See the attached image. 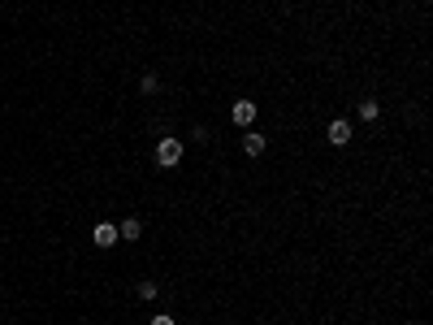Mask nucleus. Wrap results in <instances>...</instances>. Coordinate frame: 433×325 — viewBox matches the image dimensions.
<instances>
[{
  "label": "nucleus",
  "mask_w": 433,
  "mask_h": 325,
  "mask_svg": "<svg viewBox=\"0 0 433 325\" xmlns=\"http://www.w3.org/2000/svg\"><path fill=\"white\" fill-rule=\"evenodd\" d=\"M355 117L373 126V121L381 117V100H377V95H360V100H355Z\"/></svg>",
  "instance_id": "nucleus-6"
},
{
  "label": "nucleus",
  "mask_w": 433,
  "mask_h": 325,
  "mask_svg": "<svg viewBox=\"0 0 433 325\" xmlns=\"http://www.w3.org/2000/svg\"><path fill=\"white\" fill-rule=\"evenodd\" d=\"M147 325H178L169 312H156V317H147Z\"/></svg>",
  "instance_id": "nucleus-10"
},
{
  "label": "nucleus",
  "mask_w": 433,
  "mask_h": 325,
  "mask_svg": "<svg viewBox=\"0 0 433 325\" xmlns=\"http://www.w3.org/2000/svg\"><path fill=\"white\" fill-rule=\"evenodd\" d=\"M135 299H139V304H156V299H161V282L156 278H139L135 282Z\"/></svg>",
  "instance_id": "nucleus-7"
},
{
  "label": "nucleus",
  "mask_w": 433,
  "mask_h": 325,
  "mask_svg": "<svg viewBox=\"0 0 433 325\" xmlns=\"http://www.w3.org/2000/svg\"><path fill=\"white\" fill-rule=\"evenodd\" d=\"M91 243L100 247V252H109V247L117 243V226H113V221H95V230H91Z\"/></svg>",
  "instance_id": "nucleus-5"
},
{
  "label": "nucleus",
  "mask_w": 433,
  "mask_h": 325,
  "mask_svg": "<svg viewBox=\"0 0 433 325\" xmlns=\"http://www.w3.org/2000/svg\"><path fill=\"white\" fill-rule=\"evenodd\" d=\"M230 121L239 131H251L260 121V100H251V95H239V100H230Z\"/></svg>",
  "instance_id": "nucleus-1"
},
{
  "label": "nucleus",
  "mask_w": 433,
  "mask_h": 325,
  "mask_svg": "<svg viewBox=\"0 0 433 325\" xmlns=\"http://www.w3.org/2000/svg\"><path fill=\"white\" fill-rule=\"evenodd\" d=\"M182 157H187V147H182V139H178V135H161V139H156V165H161V169H178V165H182Z\"/></svg>",
  "instance_id": "nucleus-3"
},
{
  "label": "nucleus",
  "mask_w": 433,
  "mask_h": 325,
  "mask_svg": "<svg viewBox=\"0 0 433 325\" xmlns=\"http://www.w3.org/2000/svg\"><path fill=\"white\" fill-rule=\"evenodd\" d=\"M239 152H243L247 161H260V157L269 152V135H265V131H256V126H251V131H243V139H239Z\"/></svg>",
  "instance_id": "nucleus-4"
},
{
  "label": "nucleus",
  "mask_w": 433,
  "mask_h": 325,
  "mask_svg": "<svg viewBox=\"0 0 433 325\" xmlns=\"http://www.w3.org/2000/svg\"><path fill=\"white\" fill-rule=\"evenodd\" d=\"M139 91H143V95H156V91H161V74H143V79H139Z\"/></svg>",
  "instance_id": "nucleus-9"
},
{
  "label": "nucleus",
  "mask_w": 433,
  "mask_h": 325,
  "mask_svg": "<svg viewBox=\"0 0 433 325\" xmlns=\"http://www.w3.org/2000/svg\"><path fill=\"white\" fill-rule=\"evenodd\" d=\"M117 239H126V243H139V239H143V221L126 213V217H121V226H117Z\"/></svg>",
  "instance_id": "nucleus-8"
},
{
  "label": "nucleus",
  "mask_w": 433,
  "mask_h": 325,
  "mask_svg": "<svg viewBox=\"0 0 433 325\" xmlns=\"http://www.w3.org/2000/svg\"><path fill=\"white\" fill-rule=\"evenodd\" d=\"M351 139H355V121L351 117H329L325 121V147H351Z\"/></svg>",
  "instance_id": "nucleus-2"
}]
</instances>
